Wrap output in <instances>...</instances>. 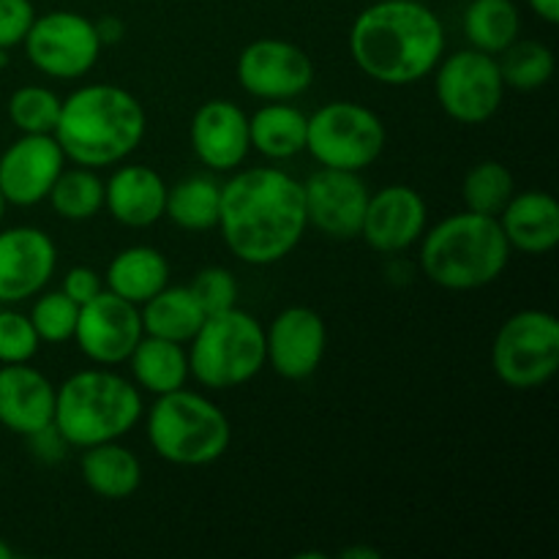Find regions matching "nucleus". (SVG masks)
Wrapping results in <instances>:
<instances>
[{"label":"nucleus","instance_id":"28","mask_svg":"<svg viewBox=\"0 0 559 559\" xmlns=\"http://www.w3.org/2000/svg\"><path fill=\"white\" fill-rule=\"evenodd\" d=\"M462 27L469 47L497 58L522 33V14L513 0H469Z\"/></svg>","mask_w":559,"mask_h":559},{"label":"nucleus","instance_id":"45","mask_svg":"<svg viewBox=\"0 0 559 559\" xmlns=\"http://www.w3.org/2000/svg\"><path fill=\"white\" fill-rule=\"evenodd\" d=\"M0 63H3V55H0Z\"/></svg>","mask_w":559,"mask_h":559},{"label":"nucleus","instance_id":"18","mask_svg":"<svg viewBox=\"0 0 559 559\" xmlns=\"http://www.w3.org/2000/svg\"><path fill=\"white\" fill-rule=\"evenodd\" d=\"M429 227V207L413 186L393 183L369 194L360 235L377 254H402Z\"/></svg>","mask_w":559,"mask_h":559},{"label":"nucleus","instance_id":"36","mask_svg":"<svg viewBox=\"0 0 559 559\" xmlns=\"http://www.w3.org/2000/svg\"><path fill=\"white\" fill-rule=\"evenodd\" d=\"M191 293L200 300L205 314H218L224 309H233L238 300V282L227 267H205L191 282Z\"/></svg>","mask_w":559,"mask_h":559},{"label":"nucleus","instance_id":"22","mask_svg":"<svg viewBox=\"0 0 559 559\" xmlns=\"http://www.w3.org/2000/svg\"><path fill=\"white\" fill-rule=\"evenodd\" d=\"M511 251L549 254L559 243V205L549 191H516L497 216Z\"/></svg>","mask_w":559,"mask_h":559},{"label":"nucleus","instance_id":"10","mask_svg":"<svg viewBox=\"0 0 559 559\" xmlns=\"http://www.w3.org/2000/svg\"><path fill=\"white\" fill-rule=\"evenodd\" d=\"M435 74V96L442 112L464 126H480L495 118L506 98V80L495 55L480 49H459L442 55Z\"/></svg>","mask_w":559,"mask_h":559},{"label":"nucleus","instance_id":"6","mask_svg":"<svg viewBox=\"0 0 559 559\" xmlns=\"http://www.w3.org/2000/svg\"><path fill=\"white\" fill-rule=\"evenodd\" d=\"M147 440L164 462L178 467H205L229 451L233 426L211 399L178 388L153 402L147 413Z\"/></svg>","mask_w":559,"mask_h":559},{"label":"nucleus","instance_id":"16","mask_svg":"<svg viewBox=\"0 0 559 559\" xmlns=\"http://www.w3.org/2000/svg\"><path fill=\"white\" fill-rule=\"evenodd\" d=\"M369 194L371 191L360 180V173L322 167L304 183L309 227H317L322 235L336 240L358 238Z\"/></svg>","mask_w":559,"mask_h":559},{"label":"nucleus","instance_id":"38","mask_svg":"<svg viewBox=\"0 0 559 559\" xmlns=\"http://www.w3.org/2000/svg\"><path fill=\"white\" fill-rule=\"evenodd\" d=\"M102 289H107L104 287L102 273L93 271V267L87 265H76L63 276V287H60V293L69 295L76 306H85L87 300L96 298Z\"/></svg>","mask_w":559,"mask_h":559},{"label":"nucleus","instance_id":"8","mask_svg":"<svg viewBox=\"0 0 559 559\" xmlns=\"http://www.w3.org/2000/svg\"><path fill=\"white\" fill-rule=\"evenodd\" d=\"M385 142V123L364 104L331 102L309 115L306 151L325 169L364 173L382 156Z\"/></svg>","mask_w":559,"mask_h":559},{"label":"nucleus","instance_id":"41","mask_svg":"<svg viewBox=\"0 0 559 559\" xmlns=\"http://www.w3.org/2000/svg\"><path fill=\"white\" fill-rule=\"evenodd\" d=\"M527 3L549 25H557L559 22V0H527Z\"/></svg>","mask_w":559,"mask_h":559},{"label":"nucleus","instance_id":"12","mask_svg":"<svg viewBox=\"0 0 559 559\" xmlns=\"http://www.w3.org/2000/svg\"><path fill=\"white\" fill-rule=\"evenodd\" d=\"M238 82L249 96L262 102H293L314 82L309 55L284 38H257L238 55Z\"/></svg>","mask_w":559,"mask_h":559},{"label":"nucleus","instance_id":"7","mask_svg":"<svg viewBox=\"0 0 559 559\" xmlns=\"http://www.w3.org/2000/svg\"><path fill=\"white\" fill-rule=\"evenodd\" d=\"M265 369V328L249 311L224 309L207 314L189 342V371L211 391H229Z\"/></svg>","mask_w":559,"mask_h":559},{"label":"nucleus","instance_id":"21","mask_svg":"<svg viewBox=\"0 0 559 559\" xmlns=\"http://www.w3.org/2000/svg\"><path fill=\"white\" fill-rule=\"evenodd\" d=\"M167 183L145 164H123L104 180V211L131 229L153 227L164 218Z\"/></svg>","mask_w":559,"mask_h":559},{"label":"nucleus","instance_id":"19","mask_svg":"<svg viewBox=\"0 0 559 559\" xmlns=\"http://www.w3.org/2000/svg\"><path fill=\"white\" fill-rule=\"evenodd\" d=\"M191 151L211 173H235L251 153L249 115L227 98L205 102L189 123Z\"/></svg>","mask_w":559,"mask_h":559},{"label":"nucleus","instance_id":"15","mask_svg":"<svg viewBox=\"0 0 559 559\" xmlns=\"http://www.w3.org/2000/svg\"><path fill=\"white\" fill-rule=\"evenodd\" d=\"M325 349V320L309 306H289L265 328V366L289 382L309 380L320 369Z\"/></svg>","mask_w":559,"mask_h":559},{"label":"nucleus","instance_id":"17","mask_svg":"<svg viewBox=\"0 0 559 559\" xmlns=\"http://www.w3.org/2000/svg\"><path fill=\"white\" fill-rule=\"evenodd\" d=\"M58 267V246L38 227L0 229V304H22L41 293Z\"/></svg>","mask_w":559,"mask_h":559},{"label":"nucleus","instance_id":"34","mask_svg":"<svg viewBox=\"0 0 559 559\" xmlns=\"http://www.w3.org/2000/svg\"><path fill=\"white\" fill-rule=\"evenodd\" d=\"M31 322L36 328L38 338L47 344H63L74 338L76 317H80V306L69 298L66 293H44L31 309Z\"/></svg>","mask_w":559,"mask_h":559},{"label":"nucleus","instance_id":"33","mask_svg":"<svg viewBox=\"0 0 559 559\" xmlns=\"http://www.w3.org/2000/svg\"><path fill=\"white\" fill-rule=\"evenodd\" d=\"M63 98L44 85H25L11 93L9 118L20 134H52Z\"/></svg>","mask_w":559,"mask_h":559},{"label":"nucleus","instance_id":"43","mask_svg":"<svg viewBox=\"0 0 559 559\" xmlns=\"http://www.w3.org/2000/svg\"><path fill=\"white\" fill-rule=\"evenodd\" d=\"M0 559H14V549L3 538H0Z\"/></svg>","mask_w":559,"mask_h":559},{"label":"nucleus","instance_id":"29","mask_svg":"<svg viewBox=\"0 0 559 559\" xmlns=\"http://www.w3.org/2000/svg\"><path fill=\"white\" fill-rule=\"evenodd\" d=\"M218 205H222V183L207 175H191L167 189L164 216L186 233H207L216 229Z\"/></svg>","mask_w":559,"mask_h":559},{"label":"nucleus","instance_id":"20","mask_svg":"<svg viewBox=\"0 0 559 559\" xmlns=\"http://www.w3.org/2000/svg\"><path fill=\"white\" fill-rule=\"evenodd\" d=\"M58 388L31 364L0 366V426L31 437L52 426Z\"/></svg>","mask_w":559,"mask_h":559},{"label":"nucleus","instance_id":"37","mask_svg":"<svg viewBox=\"0 0 559 559\" xmlns=\"http://www.w3.org/2000/svg\"><path fill=\"white\" fill-rule=\"evenodd\" d=\"M33 20H36V5L31 0H0V52L22 47Z\"/></svg>","mask_w":559,"mask_h":559},{"label":"nucleus","instance_id":"39","mask_svg":"<svg viewBox=\"0 0 559 559\" xmlns=\"http://www.w3.org/2000/svg\"><path fill=\"white\" fill-rule=\"evenodd\" d=\"M33 445V453H36L38 459H44V462H58V459L66 456V448H69V442L60 437V431L52 426H47V429H41L38 435H31L27 437Z\"/></svg>","mask_w":559,"mask_h":559},{"label":"nucleus","instance_id":"23","mask_svg":"<svg viewBox=\"0 0 559 559\" xmlns=\"http://www.w3.org/2000/svg\"><path fill=\"white\" fill-rule=\"evenodd\" d=\"M82 480L87 489L102 500H129L142 484V464L131 448L120 445V440L98 442L85 448L80 462Z\"/></svg>","mask_w":559,"mask_h":559},{"label":"nucleus","instance_id":"1","mask_svg":"<svg viewBox=\"0 0 559 559\" xmlns=\"http://www.w3.org/2000/svg\"><path fill=\"white\" fill-rule=\"evenodd\" d=\"M216 229L240 262L276 265L309 229L304 183L276 167L235 169L222 186Z\"/></svg>","mask_w":559,"mask_h":559},{"label":"nucleus","instance_id":"14","mask_svg":"<svg viewBox=\"0 0 559 559\" xmlns=\"http://www.w3.org/2000/svg\"><path fill=\"white\" fill-rule=\"evenodd\" d=\"M66 169V153L55 134H22L0 153V194L5 205L31 207L49 197Z\"/></svg>","mask_w":559,"mask_h":559},{"label":"nucleus","instance_id":"9","mask_svg":"<svg viewBox=\"0 0 559 559\" xmlns=\"http://www.w3.org/2000/svg\"><path fill=\"white\" fill-rule=\"evenodd\" d=\"M491 366L502 385L535 391L559 371V320L551 311L524 309L508 317L491 344Z\"/></svg>","mask_w":559,"mask_h":559},{"label":"nucleus","instance_id":"40","mask_svg":"<svg viewBox=\"0 0 559 559\" xmlns=\"http://www.w3.org/2000/svg\"><path fill=\"white\" fill-rule=\"evenodd\" d=\"M96 31L102 36V44H112L123 36V22L115 20V16H104L102 22H96Z\"/></svg>","mask_w":559,"mask_h":559},{"label":"nucleus","instance_id":"31","mask_svg":"<svg viewBox=\"0 0 559 559\" xmlns=\"http://www.w3.org/2000/svg\"><path fill=\"white\" fill-rule=\"evenodd\" d=\"M516 194V180L513 173L502 162H480L464 175L462 183V200L464 211L484 213V216H500L502 207L511 202Z\"/></svg>","mask_w":559,"mask_h":559},{"label":"nucleus","instance_id":"35","mask_svg":"<svg viewBox=\"0 0 559 559\" xmlns=\"http://www.w3.org/2000/svg\"><path fill=\"white\" fill-rule=\"evenodd\" d=\"M41 338L31 317L14 309H0V364H31Z\"/></svg>","mask_w":559,"mask_h":559},{"label":"nucleus","instance_id":"25","mask_svg":"<svg viewBox=\"0 0 559 559\" xmlns=\"http://www.w3.org/2000/svg\"><path fill=\"white\" fill-rule=\"evenodd\" d=\"M309 115L289 102H267L249 118L251 151L271 162H287L306 151Z\"/></svg>","mask_w":559,"mask_h":559},{"label":"nucleus","instance_id":"30","mask_svg":"<svg viewBox=\"0 0 559 559\" xmlns=\"http://www.w3.org/2000/svg\"><path fill=\"white\" fill-rule=\"evenodd\" d=\"M47 200L66 222H87L104 211V180L91 167L63 169Z\"/></svg>","mask_w":559,"mask_h":559},{"label":"nucleus","instance_id":"26","mask_svg":"<svg viewBox=\"0 0 559 559\" xmlns=\"http://www.w3.org/2000/svg\"><path fill=\"white\" fill-rule=\"evenodd\" d=\"M129 366L131 377H134V385L140 391L153 393V396L186 388V382L191 377L186 344L147 336V333H142L136 347L131 349Z\"/></svg>","mask_w":559,"mask_h":559},{"label":"nucleus","instance_id":"2","mask_svg":"<svg viewBox=\"0 0 559 559\" xmlns=\"http://www.w3.org/2000/svg\"><path fill=\"white\" fill-rule=\"evenodd\" d=\"M349 55L380 85H415L445 55V27L420 0H377L355 16Z\"/></svg>","mask_w":559,"mask_h":559},{"label":"nucleus","instance_id":"24","mask_svg":"<svg viewBox=\"0 0 559 559\" xmlns=\"http://www.w3.org/2000/svg\"><path fill=\"white\" fill-rule=\"evenodd\" d=\"M169 284V262L153 246H129L118 251L104 273V287L129 304L142 306Z\"/></svg>","mask_w":559,"mask_h":559},{"label":"nucleus","instance_id":"42","mask_svg":"<svg viewBox=\"0 0 559 559\" xmlns=\"http://www.w3.org/2000/svg\"><path fill=\"white\" fill-rule=\"evenodd\" d=\"M342 557L344 559H377L380 557V551L369 549V546H353V549H344Z\"/></svg>","mask_w":559,"mask_h":559},{"label":"nucleus","instance_id":"44","mask_svg":"<svg viewBox=\"0 0 559 559\" xmlns=\"http://www.w3.org/2000/svg\"><path fill=\"white\" fill-rule=\"evenodd\" d=\"M3 213H5V200L3 194H0V222H3Z\"/></svg>","mask_w":559,"mask_h":559},{"label":"nucleus","instance_id":"32","mask_svg":"<svg viewBox=\"0 0 559 559\" xmlns=\"http://www.w3.org/2000/svg\"><path fill=\"white\" fill-rule=\"evenodd\" d=\"M497 63H500L506 87H513V91H538L549 85L557 69L555 52L546 44L530 41V38H516L506 52L497 55Z\"/></svg>","mask_w":559,"mask_h":559},{"label":"nucleus","instance_id":"3","mask_svg":"<svg viewBox=\"0 0 559 559\" xmlns=\"http://www.w3.org/2000/svg\"><path fill=\"white\" fill-rule=\"evenodd\" d=\"M147 131L145 107L120 85H82L60 104L55 140L66 162L76 167H112L142 145Z\"/></svg>","mask_w":559,"mask_h":559},{"label":"nucleus","instance_id":"11","mask_svg":"<svg viewBox=\"0 0 559 559\" xmlns=\"http://www.w3.org/2000/svg\"><path fill=\"white\" fill-rule=\"evenodd\" d=\"M27 60L36 71L52 80H82L102 58V36L96 22L76 11H47L33 20L25 41Z\"/></svg>","mask_w":559,"mask_h":559},{"label":"nucleus","instance_id":"4","mask_svg":"<svg viewBox=\"0 0 559 559\" xmlns=\"http://www.w3.org/2000/svg\"><path fill=\"white\" fill-rule=\"evenodd\" d=\"M508 260L511 246L500 222L484 213H453L420 235V271L451 293L489 287L502 276Z\"/></svg>","mask_w":559,"mask_h":559},{"label":"nucleus","instance_id":"27","mask_svg":"<svg viewBox=\"0 0 559 559\" xmlns=\"http://www.w3.org/2000/svg\"><path fill=\"white\" fill-rule=\"evenodd\" d=\"M140 317L142 331L147 336L189 344L207 314L189 287H169L167 284L162 293H156L140 306Z\"/></svg>","mask_w":559,"mask_h":559},{"label":"nucleus","instance_id":"13","mask_svg":"<svg viewBox=\"0 0 559 559\" xmlns=\"http://www.w3.org/2000/svg\"><path fill=\"white\" fill-rule=\"evenodd\" d=\"M140 306L120 295L102 289L93 300L80 306L74 342L87 360L98 366H118L129 360L131 349L142 338Z\"/></svg>","mask_w":559,"mask_h":559},{"label":"nucleus","instance_id":"5","mask_svg":"<svg viewBox=\"0 0 559 559\" xmlns=\"http://www.w3.org/2000/svg\"><path fill=\"white\" fill-rule=\"evenodd\" d=\"M142 391L107 366L71 374L55 396V429L69 448L98 445L129 435L142 418Z\"/></svg>","mask_w":559,"mask_h":559}]
</instances>
